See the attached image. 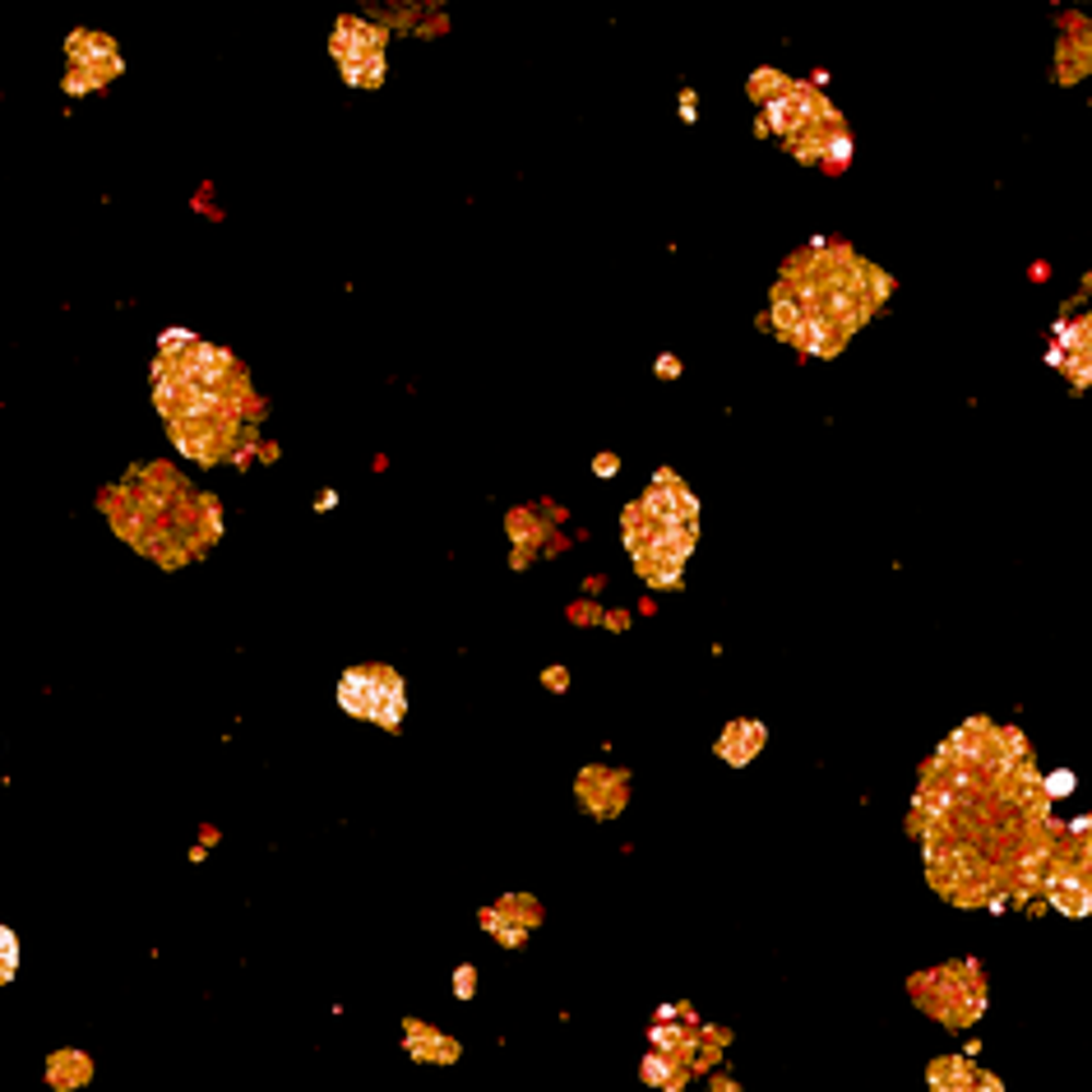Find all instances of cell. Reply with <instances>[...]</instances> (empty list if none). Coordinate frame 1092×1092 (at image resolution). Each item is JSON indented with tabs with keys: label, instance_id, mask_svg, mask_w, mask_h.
Returning <instances> with one entry per match:
<instances>
[{
	"label": "cell",
	"instance_id": "obj_2",
	"mask_svg": "<svg viewBox=\"0 0 1092 1092\" xmlns=\"http://www.w3.org/2000/svg\"><path fill=\"white\" fill-rule=\"evenodd\" d=\"M153 403L167 422L177 454L218 463L232 454L250 407V380L237 357L194 339L190 329H167L153 361Z\"/></svg>",
	"mask_w": 1092,
	"mask_h": 1092
},
{
	"label": "cell",
	"instance_id": "obj_23",
	"mask_svg": "<svg viewBox=\"0 0 1092 1092\" xmlns=\"http://www.w3.org/2000/svg\"><path fill=\"white\" fill-rule=\"evenodd\" d=\"M593 473H597V477H612V473H616V459H612V454H602V459L593 463Z\"/></svg>",
	"mask_w": 1092,
	"mask_h": 1092
},
{
	"label": "cell",
	"instance_id": "obj_6",
	"mask_svg": "<svg viewBox=\"0 0 1092 1092\" xmlns=\"http://www.w3.org/2000/svg\"><path fill=\"white\" fill-rule=\"evenodd\" d=\"M1042 889L1051 907H1060L1065 916H1092V819L1056 833Z\"/></svg>",
	"mask_w": 1092,
	"mask_h": 1092
},
{
	"label": "cell",
	"instance_id": "obj_22",
	"mask_svg": "<svg viewBox=\"0 0 1092 1092\" xmlns=\"http://www.w3.org/2000/svg\"><path fill=\"white\" fill-rule=\"evenodd\" d=\"M542 680H546V686H551V690H565V686H570V672H565V667H551V672H546Z\"/></svg>",
	"mask_w": 1092,
	"mask_h": 1092
},
{
	"label": "cell",
	"instance_id": "obj_9",
	"mask_svg": "<svg viewBox=\"0 0 1092 1092\" xmlns=\"http://www.w3.org/2000/svg\"><path fill=\"white\" fill-rule=\"evenodd\" d=\"M384 43L389 33L370 24L366 14H343L329 33V56L339 61L343 80L353 88H380L384 84Z\"/></svg>",
	"mask_w": 1092,
	"mask_h": 1092
},
{
	"label": "cell",
	"instance_id": "obj_19",
	"mask_svg": "<svg viewBox=\"0 0 1092 1092\" xmlns=\"http://www.w3.org/2000/svg\"><path fill=\"white\" fill-rule=\"evenodd\" d=\"M510 523H514L510 537L519 542V546H514V565L523 570V565H529V556H533V546L542 542V529L533 523V514H510Z\"/></svg>",
	"mask_w": 1092,
	"mask_h": 1092
},
{
	"label": "cell",
	"instance_id": "obj_11",
	"mask_svg": "<svg viewBox=\"0 0 1092 1092\" xmlns=\"http://www.w3.org/2000/svg\"><path fill=\"white\" fill-rule=\"evenodd\" d=\"M630 796V778L616 773V769H583L579 773V806L597 815V819H612Z\"/></svg>",
	"mask_w": 1092,
	"mask_h": 1092
},
{
	"label": "cell",
	"instance_id": "obj_15",
	"mask_svg": "<svg viewBox=\"0 0 1092 1092\" xmlns=\"http://www.w3.org/2000/svg\"><path fill=\"white\" fill-rule=\"evenodd\" d=\"M764 723H755V717H736V723L717 736V755L727 759V764H750V759L764 750Z\"/></svg>",
	"mask_w": 1092,
	"mask_h": 1092
},
{
	"label": "cell",
	"instance_id": "obj_16",
	"mask_svg": "<svg viewBox=\"0 0 1092 1092\" xmlns=\"http://www.w3.org/2000/svg\"><path fill=\"white\" fill-rule=\"evenodd\" d=\"M403 1046L413 1051L417 1060H440V1065L459 1060V1042H454V1037H444V1032H431V1028L417 1023V1019H407V1023H403Z\"/></svg>",
	"mask_w": 1092,
	"mask_h": 1092
},
{
	"label": "cell",
	"instance_id": "obj_12",
	"mask_svg": "<svg viewBox=\"0 0 1092 1092\" xmlns=\"http://www.w3.org/2000/svg\"><path fill=\"white\" fill-rule=\"evenodd\" d=\"M482 926L496 930L500 945H523L529 940V930L537 926V903L529 899V893H514V899H500L496 907L482 912Z\"/></svg>",
	"mask_w": 1092,
	"mask_h": 1092
},
{
	"label": "cell",
	"instance_id": "obj_5",
	"mask_svg": "<svg viewBox=\"0 0 1092 1092\" xmlns=\"http://www.w3.org/2000/svg\"><path fill=\"white\" fill-rule=\"evenodd\" d=\"M750 97L759 103V130L792 149L802 163H847L852 134L847 121L815 84L787 80L778 70H755Z\"/></svg>",
	"mask_w": 1092,
	"mask_h": 1092
},
{
	"label": "cell",
	"instance_id": "obj_10",
	"mask_svg": "<svg viewBox=\"0 0 1092 1092\" xmlns=\"http://www.w3.org/2000/svg\"><path fill=\"white\" fill-rule=\"evenodd\" d=\"M66 56H70V74H66V93H93L111 84L121 74V51L107 33H70L66 37Z\"/></svg>",
	"mask_w": 1092,
	"mask_h": 1092
},
{
	"label": "cell",
	"instance_id": "obj_18",
	"mask_svg": "<svg viewBox=\"0 0 1092 1092\" xmlns=\"http://www.w3.org/2000/svg\"><path fill=\"white\" fill-rule=\"evenodd\" d=\"M643 1075H649V1083H662L667 1092H680V1088H686V1075H690V1069L680 1065L676 1056H667V1051H653V1056L643 1060Z\"/></svg>",
	"mask_w": 1092,
	"mask_h": 1092
},
{
	"label": "cell",
	"instance_id": "obj_21",
	"mask_svg": "<svg viewBox=\"0 0 1092 1092\" xmlns=\"http://www.w3.org/2000/svg\"><path fill=\"white\" fill-rule=\"evenodd\" d=\"M473 990H477V972H473V968H459V972H454V996L467 1000Z\"/></svg>",
	"mask_w": 1092,
	"mask_h": 1092
},
{
	"label": "cell",
	"instance_id": "obj_24",
	"mask_svg": "<svg viewBox=\"0 0 1092 1092\" xmlns=\"http://www.w3.org/2000/svg\"><path fill=\"white\" fill-rule=\"evenodd\" d=\"M334 505H339V496H334V491H324V496L316 500V510H334Z\"/></svg>",
	"mask_w": 1092,
	"mask_h": 1092
},
{
	"label": "cell",
	"instance_id": "obj_8",
	"mask_svg": "<svg viewBox=\"0 0 1092 1092\" xmlns=\"http://www.w3.org/2000/svg\"><path fill=\"white\" fill-rule=\"evenodd\" d=\"M912 996L926 1013H935L949 1028H963L982 1013L986 990H982V972L977 963H949V968H930L912 982Z\"/></svg>",
	"mask_w": 1092,
	"mask_h": 1092
},
{
	"label": "cell",
	"instance_id": "obj_20",
	"mask_svg": "<svg viewBox=\"0 0 1092 1092\" xmlns=\"http://www.w3.org/2000/svg\"><path fill=\"white\" fill-rule=\"evenodd\" d=\"M14 972H19V935L0 926V986L14 982Z\"/></svg>",
	"mask_w": 1092,
	"mask_h": 1092
},
{
	"label": "cell",
	"instance_id": "obj_3",
	"mask_svg": "<svg viewBox=\"0 0 1092 1092\" xmlns=\"http://www.w3.org/2000/svg\"><path fill=\"white\" fill-rule=\"evenodd\" d=\"M889 278L847 246L819 241L802 250L773 287V329L810 357H838L880 301Z\"/></svg>",
	"mask_w": 1092,
	"mask_h": 1092
},
{
	"label": "cell",
	"instance_id": "obj_13",
	"mask_svg": "<svg viewBox=\"0 0 1092 1092\" xmlns=\"http://www.w3.org/2000/svg\"><path fill=\"white\" fill-rule=\"evenodd\" d=\"M1056 366H1065V376H1075L1079 384L1092 389V310L1079 320H1069L1060 329V343H1056Z\"/></svg>",
	"mask_w": 1092,
	"mask_h": 1092
},
{
	"label": "cell",
	"instance_id": "obj_7",
	"mask_svg": "<svg viewBox=\"0 0 1092 1092\" xmlns=\"http://www.w3.org/2000/svg\"><path fill=\"white\" fill-rule=\"evenodd\" d=\"M339 709L347 717H366V723H380L384 732L403 727L407 713V686L394 667L384 662H366V667H347L339 676Z\"/></svg>",
	"mask_w": 1092,
	"mask_h": 1092
},
{
	"label": "cell",
	"instance_id": "obj_4",
	"mask_svg": "<svg viewBox=\"0 0 1092 1092\" xmlns=\"http://www.w3.org/2000/svg\"><path fill=\"white\" fill-rule=\"evenodd\" d=\"M699 542V500L680 477L657 473L630 510H626V546L639 574L653 589H676L686 560Z\"/></svg>",
	"mask_w": 1092,
	"mask_h": 1092
},
{
	"label": "cell",
	"instance_id": "obj_17",
	"mask_svg": "<svg viewBox=\"0 0 1092 1092\" xmlns=\"http://www.w3.org/2000/svg\"><path fill=\"white\" fill-rule=\"evenodd\" d=\"M47 1079L51 1088H84L93 1079V1060L84 1056V1051H56V1056L47 1060Z\"/></svg>",
	"mask_w": 1092,
	"mask_h": 1092
},
{
	"label": "cell",
	"instance_id": "obj_1",
	"mask_svg": "<svg viewBox=\"0 0 1092 1092\" xmlns=\"http://www.w3.org/2000/svg\"><path fill=\"white\" fill-rule=\"evenodd\" d=\"M926 875L949 903H1023L1042 889L1056 847L1051 796L1032 746L972 717L926 759L912 802Z\"/></svg>",
	"mask_w": 1092,
	"mask_h": 1092
},
{
	"label": "cell",
	"instance_id": "obj_14",
	"mask_svg": "<svg viewBox=\"0 0 1092 1092\" xmlns=\"http://www.w3.org/2000/svg\"><path fill=\"white\" fill-rule=\"evenodd\" d=\"M930 1092H1005L996 1075H986L972 1060H935L930 1065Z\"/></svg>",
	"mask_w": 1092,
	"mask_h": 1092
}]
</instances>
